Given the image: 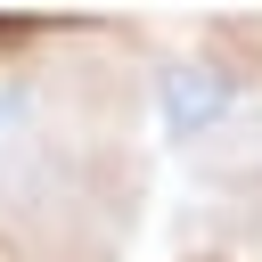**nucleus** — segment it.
I'll return each mask as SVG.
<instances>
[{"instance_id": "obj_1", "label": "nucleus", "mask_w": 262, "mask_h": 262, "mask_svg": "<svg viewBox=\"0 0 262 262\" xmlns=\"http://www.w3.org/2000/svg\"><path fill=\"white\" fill-rule=\"evenodd\" d=\"M229 106H237V82L213 57H172L156 74V123H164V139H205V131L229 123Z\"/></svg>"}]
</instances>
